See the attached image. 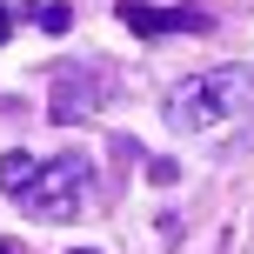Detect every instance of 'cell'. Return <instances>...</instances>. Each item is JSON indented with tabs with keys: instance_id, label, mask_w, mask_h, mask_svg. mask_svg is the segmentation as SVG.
Wrapping results in <instances>:
<instances>
[{
	"instance_id": "obj_5",
	"label": "cell",
	"mask_w": 254,
	"mask_h": 254,
	"mask_svg": "<svg viewBox=\"0 0 254 254\" xmlns=\"http://www.w3.org/2000/svg\"><path fill=\"white\" fill-rule=\"evenodd\" d=\"M34 167H40V161H34V154H20V147H13V154H7V161H0V188H7V194H20V188H27V181H34Z\"/></svg>"
},
{
	"instance_id": "obj_2",
	"label": "cell",
	"mask_w": 254,
	"mask_h": 254,
	"mask_svg": "<svg viewBox=\"0 0 254 254\" xmlns=\"http://www.w3.org/2000/svg\"><path fill=\"white\" fill-rule=\"evenodd\" d=\"M13 201H20L34 221H74L80 207L94 201V161H87V154H74V147L54 154V161L34 167V181H27Z\"/></svg>"
},
{
	"instance_id": "obj_3",
	"label": "cell",
	"mask_w": 254,
	"mask_h": 254,
	"mask_svg": "<svg viewBox=\"0 0 254 254\" xmlns=\"http://www.w3.org/2000/svg\"><path fill=\"white\" fill-rule=\"evenodd\" d=\"M107 87H114V74H107V67H74V74H61V94H54V101H47V114L54 121H87L94 114V107H107Z\"/></svg>"
},
{
	"instance_id": "obj_7",
	"label": "cell",
	"mask_w": 254,
	"mask_h": 254,
	"mask_svg": "<svg viewBox=\"0 0 254 254\" xmlns=\"http://www.w3.org/2000/svg\"><path fill=\"white\" fill-rule=\"evenodd\" d=\"M7 34H13V7H0V47H7Z\"/></svg>"
},
{
	"instance_id": "obj_1",
	"label": "cell",
	"mask_w": 254,
	"mask_h": 254,
	"mask_svg": "<svg viewBox=\"0 0 254 254\" xmlns=\"http://www.w3.org/2000/svg\"><path fill=\"white\" fill-rule=\"evenodd\" d=\"M254 107V74L248 67H207V74H188L174 94H167L161 121L174 134H214V127L241 121Z\"/></svg>"
},
{
	"instance_id": "obj_8",
	"label": "cell",
	"mask_w": 254,
	"mask_h": 254,
	"mask_svg": "<svg viewBox=\"0 0 254 254\" xmlns=\"http://www.w3.org/2000/svg\"><path fill=\"white\" fill-rule=\"evenodd\" d=\"M74 254H94V248H74Z\"/></svg>"
},
{
	"instance_id": "obj_6",
	"label": "cell",
	"mask_w": 254,
	"mask_h": 254,
	"mask_svg": "<svg viewBox=\"0 0 254 254\" xmlns=\"http://www.w3.org/2000/svg\"><path fill=\"white\" fill-rule=\"evenodd\" d=\"M27 20H34V27H47V34H67V27H74V7H34Z\"/></svg>"
},
{
	"instance_id": "obj_4",
	"label": "cell",
	"mask_w": 254,
	"mask_h": 254,
	"mask_svg": "<svg viewBox=\"0 0 254 254\" xmlns=\"http://www.w3.org/2000/svg\"><path fill=\"white\" fill-rule=\"evenodd\" d=\"M121 20L134 27L140 40H161V34H194V27H207L201 13H181V7H140V0H121Z\"/></svg>"
},
{
	"instance_id": "obj_9",
	"label": "cell",
	"mask_w": 254,
	"mask_h": 254,
	"mask_svg": "<svg viewBox=\"0 0 254 254\" xmlns=\"http://www.w3.org/2000/svg\"><path fill=\"white\" fill-rule=\"evenodd\" d=\"M0 254H7V248H0Z\"/></svg>"
}]
</instances>
